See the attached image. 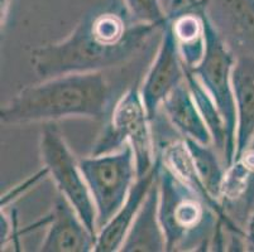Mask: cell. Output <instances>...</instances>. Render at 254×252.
<instances>
[{
	"instance_id": "d6986e66",
	"label": "cell",
	"mask_w": 254,
	"mask_h": 252,
	"mask_svg": "<svg viewBox=\"0 0 254 252\" xmlns=\"http://www.w3.org/2000/svg\"><path fill=\"white\" fill-rule=\"evenodd\" d=\"M129 19L139 24L165 27L167 15L161 0H124Z\"/></svg>"
},
{
	"instance_id": "ac0fdd59",
	"label": "cell",
	"mask_w": 254,
	"mask_h": 252,
	"mask_svg": "<svg viewBox=\"0 0 254 252\" xmlns=\"http://www.w3.org/2000/svg\"><path fill=\"white\" fill-rule=\"evenodd\" d=\"M185 81L190 87L193 99L196 101V105H197L198 110L206 121L210 131H211L212 147L218 150L219 155L221 156V160H223L226 150V131L223 117H221L215 102L212 101V99L200 83V81L186 68H185Z\"/></svg>"
},
{
	"instance_id": "4fadbf2b",
	"label": "cell",
	"mask_w": 254,
	"mask_h": 252,
	"mask_svg": "<svg viewBox=\"0 0 254 252\" xmlns=\"http://www.w3.org/2000/svg\"><path fill=\"white\" fill-rule=\"evenodd\" d=\"M171 128L182 139H192L205 145H212V135L198 110L186 81L170 92L159 107Z\"/></svg>"
},
{
	"instance_id": "ffe728a7",
	"label": "cell",
	"mask_w": 254,
	"mask_h": 252,
	"mask_svg": "<svg viewBox=\"0 0 254 252\" xmlns=\"http://www.w3.org/2000/svg\"><path fill=\"white\" fill-rule=\"evenodd\" d=\"M46 177H48V170L46 169L45 166H43L42 170H39L37 174L32 175L31 178H28V179L25 180L24 183H22L20 186H17L14 189H11L10 192H8L6 194H4L3 197H1V202H0V204H1V209H3V208H5L8 204H10L11 202H14L15 200H18L20 194H22V192L28 191L31 187H33L34 184L38 183L39 180L45 179Z\"/></svg>"
},
{
	"instance_id": "6da1fadb",
	"label": "cell",
	"mask_w": 254,
	"mask_h": 252,
	"mask_svg": "<svg viewBox=\"0 0 254 252\" xmlns=\"http://www.w3.org/2000/svg\"><path fill=\"white\" fill-rule=\"evenodd\" d=\"M163 27L139 24L128 14H87L66 38L34 48L31 63L41 80L119 68L134 59Z\"/></svg>"
},
{
	"instance_id": "3957f363",
	"label": "cell",
	"mask_w": 254,
	"mask_h": 252,
	"mask_svg": "<svg viewBox=\"0 0 254 252\" xmlns=\"http://www.w3.org/2000/svg\"><path fill=\"white\" fill-rule=\"evenodd\" d=\"M158 194V217L165 233L166 251H210L219 218L215 209L165 165L161 156Z\"/></svg>"
},
{
	"instance_id": "8992f818",
	"label": "cell",
	"mask_w": 254,
	"mask_h": 252,
	"mask_svg": "<svg viewBox=\"0 0 254 252\" xmlns=\"http://www.w3.org/2000/svg\"><path fill=\"white\" fill-rule=\"evenodd\" d=\"M96 209L98 232L124 204L137 180V166L133 148L127 143L117 151L78 158Z\"/></svg>"
},
{
	"instance_id": "e0dca14e",
	"label": "cell",
	"mask_w": 254,
	"mask_h": 252,
	"mask_svg": "<svg viewBox=\"0 0 254 252\" xmlns=\"http://www.w3.org/2000/svg\"><path fill=\"white\" fill-rule=\"evenodd\" d=\"M192 158L193 165L205 189L212 198L220 202L221 188L226 168L218 150L212 145H205L192 139H184Z\"/></svg>"
},
{
	"instance_id": "8fae6325",
	"label": "cell",
	"mask_w": 254,
	"mask_h": 252,
	"mask_svg": "<svg viewBox=\"0 0 254 252\" xmlns=\"http://www.w3.org/2000/svg\"><path fill=\"white\" fill-rule=\"evenodd\" d=\"M220 203L226 216L246 230L254 212V138L226 169Z\"/></svg>"
},
{
	"instance_id": "ba28073f",
	"label": "cell",
	"mask_w": 254,
	"mask_h": 252,
	"mask_svg": "<svg viewBox=\"0 0 254 252\" xmlns=\"http://www.w3.org/2000/svg\"><path fill=\"white\" fill-rule=\"evenodd\" d=\"M185 81V66L171 20H167L159 37L158 50L140 83V96L149 120L158 117L163 100Z\"/></svg>"
},
{
	"instance_id": "9c48e42d",
	"label": "cell",
	"mask_w": 254,
	"mask_h": 252,
	"mask_svg": "<svg viewBox=\"0 0 254 252\" xmlns=\"http://www.w3.org/2000/svg\"><path fill=\"white\" fill-rule=\"evenodd\" d=\"M205 15L235 57H254V0H201Z\"/></svg>"
},
{
	"instance_id": "5b68a950",
	"label": "cell",
	"mask_w": 254,
	"mask_h": 252,
	"mask_svg": "<svg viewBox=\"0 0 254 252\" xmlns=\"http://www.w3.org/2000/svg\"><path fill=\"white\" fill-rule=\"evenodd\" d=\"M200 14L205 28V52L197 66L186 69L200 81L223 117L226 131V150L223 163L228 169L234 160L237 145V108L232 83L233 67L237 57L226 47L202 8Z\"/></svg>"
},
{
	"instance_id": "44dd1931",
	"label": "cell",
	"mask_w": 254,
	"mask_h": 252,
	"mask_svg": "<svg viewBox=\"0 0 254 252\" xmlns=\"http://www.w3.org/2000/svg\"><path fill=\"white\" fill-rule=\"evenodd\" d=\"M246 235H247V251L254 252V212L249 218L248 223L246 227Z\"/></svg>"
},
{
	"instance_id": "9a60e30c",
	"label": "cell",
	"mask_w": 254,
	"mask_h": 252,
	"mask_svg": "<svg viewBox=\"0 0 254 252\" xmlns=\"http://www.w3.org/2000/svg\"><path fill=\"white\" fill-rule=\"evenodd\" d=\"M159 172V170H158ZM158 177L147 193L120 252H163L166 240L158 217Z\"/></svg>"
},
{
	"instance_id": "7c38bea8",
	"label": "cell",
	"mask_w": 254,
	"mask_h": 252,
	"mask_svg": "<svg viewBox=\"0 0 254 252\" xmlns=\"http://www.w3.org/2000/svg\"><path fill=\"white\" fill-rule=\"evenodd\" d=\"M159 170V156L157 154V160L154 166L143 177L137 178L128 197L119 211L114 214L103 228L98 232L94 251L95 252H117L120 251L123 242L130 230L138 211L144 202L147 193L151 189L152 184L156 182Z\"/></svg>"
},
{
	"instance_id": "5bb4252c",
	"label": "cell",
	"mask_w": 254,
	"mask_h": 252,
	"mask_svg": "<svg viewBox=\"0 0 254 252\" xmlns=\"http://www.w3.org/2000/svg\"><path fill=\"white\" fill-rule=\"evenodd\" d=\"M232 83L237 108L235 159L254 138V57L239 55L235 58Z\"/></svg>"
},
{
	"instance_id": "7a4b0ae2",
	"label": "cell",
	"mask_w": 254,
	"mask_h": 252,
	"mask_svg": "<svg viewBox=\"0 0 254 252\" xmlns=\"http://www.w3.org/2000/svg\"><path fill=\"white\" fill-rule=\"evenodd\" d=\"M110 71L67 73L25 85L0 110L6 125L90 119L104 121L126 89L113 82Z\"/></svg>"
},
{
	"instance_id": "52a82bcc",
	"label": "cell",
	"mask_w": 254,
	"mask_h": 252,
	"mask_svg": "<svg viewBox=\"0 0 254 252\" xmlns=\"http://www.w3.org/2000/svg\"><path fill=\"white\" fill-rule=\"evenodd\" d=\"M39 156L57 192L72 204L96 237L95 204L78 165V158L71 151L57 122H45L39 131Z\"/></svg>"
},
{
	"instance_id": "277c9868",
	"label": "cell",
	"mask_w": 254,
	"mask_h": 252,
	"mask_svg": "<svg viewBox=\"0 0 254 252\" xmlns=\"http://www.w3.org/2000/svg\"><path fill=\"white\" fill-rule=\"evenodd\" d=\"M104 124L91 155L117 151L129 143L134 151L138 178L147 174L157 160V147L152 122L140 96V83L134 82L122 94Z\"/></svg>"
},
{
	"instance_id": "2e32d148",
	"label": "cell",
	"mask_w": 254,
	"mask_h": 252,
	"mask_svg": "<svg viewBox=\"0 0 254 252\" xmlns=\"http://www.w3.org/2000/svg\"><path fill=\"white\" fill-rule=\"evenodd\" d=\"M185 68H192L205 52V28L200 13H184L171 20Z\"/></svg>"
},
{
	"instance_id": "30bf717a",
	"label": "cell",
	"mask_w": 254,
	"mask_h": 252,
	"mask_svg": "<svg viewBox=\"0 0 254 252\" xmlns=\"http://www.w3.org/2000/svg\"><path fill=\"white\" fill-rule=\"evenodd\" d=\"M47 227L45 240L39 246L42 252L94 251L96 237L86 227L75 208L57 192L50 213L39 221Z\"/></svg>"
}]
</instances>
